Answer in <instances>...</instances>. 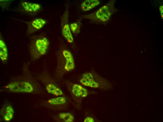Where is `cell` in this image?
Returning <instances> with one entry per match:
<instances>
[{"mask_svg": "<svg viewBox=\"0 0 163 122\" xmlns=\"http://www.w3.org/2000/svg\"><path fill=\"white\" fill-rule=\"evenodd\" d=\"M115 0H110L97 10L89 14L82 15L81 18L88 19L93 23L105 24L110 20L116 10Z\"/></svg>", "mask_w": 163, "mask_h": 122, "instance_id": "1", "label": "cell"}, {"mask_svg": "<svg viewBox=\"0 0 163 122\" xmlns=\"http://www.w3.org/2000/svg\"><path fill=\"white\" fill-rule=\"evenodd\" d=\"M49 45L48 40L45 37L37 39L35 41H33L30 47L31 55L33 59H36L45 54Z\"/></svg>", "mask_w": 163, "mask_h": 122, "instance_id": "2", "label": "cell"}, {"mask_svg": "<svg viewBox=\"0 0 163 122\" xmlns=\"http://www.w3.org/2000/svg\"><path fill=\"white\" fill-rule=\"evenodd\" d=\"M11 91L15 92L29 93L32 92L33 88L29 83L27 82H15L6 87Z\"/></svg>", "mask_w": 163, "mask_h": 122, "instance_id": "3", "label": "cell"}, {"mask_svg": "<svg viewBox=\"0 0 163 122\" xmlns=\"http://www.w3.org/2000/svg\"><path fill=\"white\" fill-rule=\"evenodd\" d=\"M80 82L82 85L87 87L97 88L99 87V84L95 81L92 74L89 72L84 74L80 79Z\"/></svg>", "mask_w": 163, "mask_h": 122, "instance_id": "4", "label": "cell"}, {"mask_svg": "<svg viewBox=\"0 0 163 122\" xmlns=\"http://www.w3.org/2000/svg\"><path fill=\"white\" fill-rule=\"evenodd\" d=\"M62 54L66 61L64 66L65 70L67 71L72 70L74 68L75 65L71 53L68 50H64L63 51Z\"/></svg>", "mask_w": 163, "mask_h": 122, "instance_id": "5", "label": "cell"}, {"mask_svg": "<svg viewBox=\"0 0 163 122\" xmlns=\"http://www.w3.org/2000/svg\"><path fill=\"white\" fill-rule=\"evenodd\" d=\"M46 20L41 18H37L33 20L29 23L28 33L31 34L42 27L45 24Z\"/></svg>", "mask_w": 163, "mask_h": 122, "instance_id": "6", "label": "cell"}, {"mask_svg": "<svg viewBox=\"0 0 163 122\" xmlns=\"http://www.w3.org/2000/svg\"><path fill=\"white\" fill-rule=\"evenodd\" d=\"M100 3L98 0H86L81 4V8L84 11H89L94 8Z\"/></svg>", "mask_w": 163, "mask_h": 122, "instance_id": "7", "label": "cell"}, {"mask_svg": "<svg viewBox=\"0 0 163 122\" xmlns=\"http://www.w3.org/2000/svg\"><path fill=\"white\" fill-rule=\"evenodd\" d=\"M72 92L76 96L85 97L88 94L87 90L81 85L75 84L73 86Z\"/></svg>", "mask_w": 163, "mask_h": 122, "instance_id": "8", "label": "cell"}, {"mask_svg": "<svg viewBox=\"0 0 163 122\" xmlns=\"http://www.w3.org/2000/svg\"><path fill=\"white\" fill-rule=\"evenodd\" d=\"M22 5L26 11L30 12L36 11L41 8L40 5L38 4L26 2H22Z\"/></svg>", "mask_w": 163, "mask_h": 122, "instance_id": "9", "label": "cell"}, {"mask_svg": "<svg viewBox=\"0 0 163 122\" xmlns=\"http://www.w3.org/2000/svg\"><path fill=\"white\" fill-rule=\"evenodd\" d=\"M8 54L7 47L3 40H0V57L2 61H6L7 59Z\"/></svg>", "mask_w": 163, "mask_h": 122, "instance_id": "10", "label": "cell"}, {"mask_svg": "<svg viewBox=\"0 0 163 122\" xmlns=\"http://www.w3.org/2000/svg\"><path fill=\"white\" fill-rule=\"evenodd\" d=\"M46 89L48 93L56 96L63 94V92L60 89L52 84H48L46 86Z\"/></svg>", "mask_w": 163, "mask_h": 122, "instance_id": "11", "label": "cell"}, {"mask_svg": "<svg viewBox=\"0 0 163 122\" xmlns=\"http://www.w3.org/2000/svg\"><path fill=\"white\" fill-rule=\"evenodd\" d=\"M66 101V98L63 97H60L50 99L48 102L50 104L56 105L63 104Z\"/></svg>", "mask_w": 163, "mask_h": 122, "instance_id": "12", "label": "cell"}, {"mask_svg": "<svg viewBox=\"0 0 163 122\" xmlns=\"http://www.w3.org/2000/svg\"><path fill=\"white\" fill-rule=\"evenodd\" d=\"M81 22L80 21L71 23L70 25V29L74 34H77L80 32Z\"/></svg>", "mask_w": 163, "mask_h": 122, "instance_id": "13", "label": "cell"}, {"mask_svg": "<svg viewBox=\"0 0 163 122\" xmlns=\"http://www.w3.org/2000/svg\"><path fill=\"white\" fill-rule=\"evenodd\" d=\"M60 118L66 122H72L74 118L73 116L69 113H61L59 114Z\"/></svg>", "mask_w": 163, "mask_h": 122, "instance_id": "14", "label": "cell"}, {"mask_svg": "<svg viewBox=\"0 0 163 122\" xmlns=\"http://www.w3.org/2000/svg\"><path fill=\"white\" fill-rule=\"evenodd\" d=\"M6 110V112L4 117V119L6 121H9L13 118L14 111L12 107L10 106L7 107Z\"/></svg>", "mask_w": 163, "mask_h": 122, "instance_id": "15", "label": "cell"}, {"mask_svg": "<svg viewBox=\"0 0 163 122\" xmlns=\"http://www.w3.org/2000/svg\"><path fill=\"white\" fill-rule=\"evenodd\" d=\"M94 122V119L93 118L90 117H87L84 121V122Z\"/></svg>", "mask_w": 163, "mask_h": 122, "instance_id": "16", "label": "cell"}, {"mask_svg": "<svg viewBox=\"0 0 163 122\" xmlns=\"http://www.w3.org/2000/svg\"><path fill=\"white\" fill-rule=\"evenodd\" d=\"M163 5H162L160 6L159 8V10L160 12L161 17L162 19L163 18Z\"/></svg>", "mask_w": 163, "mask_h": 122, "instance_id": "17", "label": "cell"}]
</instances>
